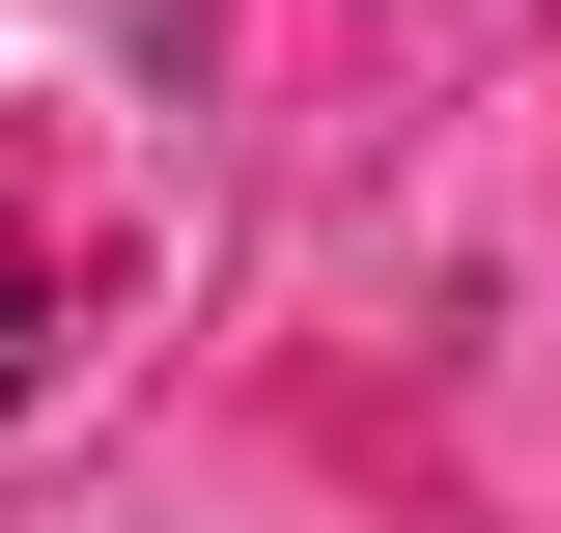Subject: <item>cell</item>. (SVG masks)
<instances>
[{
	"instance_id": "obj_1",
	"label": "cell",
	"mask_w": 561,
	"mask_h": 533,
	"mask_svg": "<svg viewBox=\"0 0 561 533\" xmlns=\"http://www.w3.org/2000/svg\"><path fill=\"white\" fill-rule=\"evenodd\" d=\"M28 365H57V225H28V169H0V421H28Z\"/></svg>"
}]
</instances>
